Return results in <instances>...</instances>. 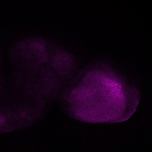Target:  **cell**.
<instances>
[{
    "label": "cell",
    "instance_id": "cell-1",
    "mask_svg": "<svg viewBox=\"0 0 152 152\" xmlns=\"http://www.w3.org/2000/svg\"><path fill=\"white\" fill-rule=\"evenodd\" d=\"M72 64V61L70 56L65 52H58L53 58V66L60 72L69 70Z\"/></svg>",
    "mask_w": 152,
    "mask_h": 152
}]
</instances>
